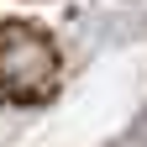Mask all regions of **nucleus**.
I'll return each mask as SVG.
<instances>
[{
    "label": "nucleus",
    "mask_w": 147,
    "mask_h": 147,
    "mask_svg": "<svg viewBox=\"0 0 147 147\" xmlns=\"http://www.w3.org/2000/svg\"><path fill=\"white\" fill-rule=\"evenodd\" d=\"M53 74H58V53L37 26L5 21L0 26V89L16 100H37L53 89Z\"/></svg>",
    "instance_id": "1"
}]
</instances>
